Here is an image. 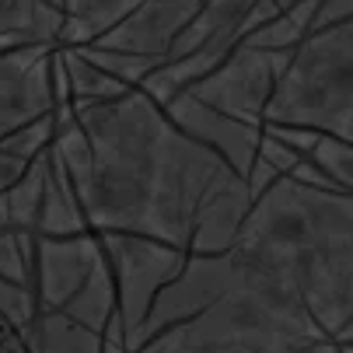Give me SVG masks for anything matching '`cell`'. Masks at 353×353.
<instances>
[{
    "label": "cell",
    "instance_id": "cell-26",
    "mask_svg": "<svg viewBox=\"0 0 353 353\" xmlns=\"http://www.w3.org/2000/svg\"><path fill=\"white\" fill-rule=\"evenodd\" d=\"M32 165H25V161H18L14 154H8L4 147H0V196L4 192H11L21 179H25V172H28Z\"/></svg>",
    "mask_w": 353,
    "mask_h": 353
},
{
    "label": "cell",
    "instance_id": "cell-17",
    "mask_svg": "<svg viewBox=\"0 0 353 353\" xmlns=\"http://www.w3.org/2000/svg\"><path fill=\"white\" fill-rule=\"evenodd\" d=\"M49 154V150H46ZM46 154L32 161L25 179L8 192L11 207V228L18 234H39V217H42V196H46Z\"/></svg>",
    "mask_w": 353,
    "mask_h": 353
},
{
    "label": "cell",
    "instance_id": "cell-27",
    "mask_svg": "<svg viewBox=\"0 0 353 353\" xmlns=\"http://www.w3.org/2000/svg\"><path fill=\"white\" fill-rule=\"evenodd\" d=\"M297 353H343L332 339H322V343H308V346H301Z\"/></svg>",
    "mask_w": 353,
    "mask_h": 353
},
{
    "label": "cell",
    "instance_id": "cell-18",
    "mask_svg": "<svg viewBox=\"0 0 353 353\" xmlns=\"http://www.w3.org/2000/svg\"><path fill=\"white\" fill-rule=\"evenodd\" d=\"M84 60H91L98 70H105L109 77H116L126 88H140L150 74L161 67V60H150V57H133V53H116V49H102V46H84L77 49Z\"/></svg>",
    "mask_w": 353,
    "mask_h": 353
},
{
    "label": "cell",
    "instance_id": "cell-33",
    "mask_svg": "<svg viewBox=\"0 0 353 353\" xmlns=\"http://www.w3.org/2000/svg\"><path fill=\"white\" fill-rule=\"evenodd\" d=\"M199 4H203V0H199Z\"/></svg>",
    "mask_w": 353,
    "mask_h": 353
},
{
    "label": "cell",
    "instance_id": "cell-12",
    "mask_svg": "<svg viewBox=\"0 0 353 353\" xmlns=\"http://www.w3.org/2000/svg\"><path fill=\"white\" fill-rule=\"evenodd\" d=\"M133 0H63L67 25L60 32V49H84L105 39L133 14Z\"/></svg>",
    "mask_w": 353,
    "mask_h": 353
},
{
    "label": "cell",
    "instance_id": "cell-21",
    "mask_svg": "<svg viewBox=\"0 0 353 353\" xmlns=\"http://www.w3.org/2000/svg\"><path fill=\"white\" fill-rule=\"evenodd\" d=\"M308 161H315V165L339 185V192H350V196H353V143L322 133V140H319V147L312 150Z\"/></svg>",
    "mask_w": 353,
    "mask_h": 353
},
{
    "label": "cell",
    "instance_id": "cell-15",
    "mask_svg": "<svg viewBox=\"0 0 353 353\" xmlns=\"http://www.w3.org/2000/svg\"><path fill=\"white\" fill-rule=\"evenodd\" d=\"M119 312V290H116V280H112V270H109V259L94 270V276L84 283V290L70 301V305L63 308L67 319L88 325L91 332H102L109 329V322L116 319Z\"/></svg>",
    "mask_w": 353,
    "mask_h": 353
},
{
    "label": "cell",
    "instance_id": "cell-22",
    "mask_svg": "<svg viewBox=\"0 0 353 353\" xmlns=\"http://www.w3.org/2000/svg\"><path fill=\"white\" fill-rule=\"evenodd\" d=\"M35 8L39 0H0V39H21L25 46H32L28 32L35 21Z\"/></svg>",
    "mask_w": 353,
    "mask_h": 353
},
{
    "label": "cell",
    "instance_id": "cell-2",
    "mask_svg": "<svg viewBox=\"0 0 353 353\" xmlns=\"http://www.w3.org/2000/svg\"><path fill=\"white\" fill-rule=\"evenodd\" d=\"M238 287L305 343L353 322V196L280 179L256 199L231 248Z\"/></svg>",
    "mask_w": 353,
    "mask_h": 353
},
{
    "label": "cell",
    "instance_id": "cell-24",
    "mask_svg": "<svg viewBox=\"0 0 353 353\" xmlns=\"http://www.w3.org/2000/svg\"><path fill=\"white\" fill-rule=\"evenodd\" d=\"M259 158H263L266 165H273L283 179H287L301 161H305V158L297 154V150H290L287 143H280V140H276V137H270V133H263V140H259Z\"/></svg>",
    "mask_w": 353,
    "mask_h": 353
},
{
    "label": "cell",
    "instance_id": "cell-29",
    "mask_svg": "<svg viewBox=\"0 0 353 353\" xmlns=\"http://www.w3.org/2000/svg\"><path fill=\"white\" fill-rule=\"evenodd\" d=\"M336 343H339V346H346V343H353V322H350V325L343 329V336H339Z\"/></svg>",
    "mask_w": 353,
    "mask_h": 353
},
{
    "label": "cell",
    "instance_id": "cell-14",
    "mask_svg": "<svg viewBox=\"0 0 353 353\" xmlns=\"http://www.w3.org/2000/svg\"><path fill=\"white\" fill-rule=\"evenodd\" d=\"M28 353H102L105 336L67 319L63 312H39V319L18 332Z\"/></svg>",
    "mask_w": 353,
    "mask_h": 353
},
{
    "label": "cell",
    "instance_id": "cell-4",
    "mask_svg": "<svg viewBox=\"0 0 353 353\" xmlns=\"http://www.w3.org/2000/svg\"><path fill=\"white\" fill-rule=\"evenodd\" d=\"M290 63H294V53H259V49L238 46L207 81L192 84L185 94L217 109L228 119H238L245 126H263L266 109L283 74L290 70Z\"/></svg>",
    "mask_w": 353,
    "mask_h": 353
},
{
    "label": "cell",
    "instance_id": "cell-13",
    "mask_svg": "<svg viewBox=\"0 0 353 353\" xmlns=\"http://www.w3.org/2000/svg\"><path fill=\"white\" fill-rule=\"evenodd\" d=\"M252 4L256 0H203V8H199V14L189 21V28L175 39L168 60H182L189 53H196V49H203L207 42L221 39V35H241V25H245V14L252 11Z\"/></svg>",
    "mask_w": 353,
    "mask_h": 353
},
{
    "label": "cell",
    "instance_id": "cell-28",
    "mask_svg": "<svg viewBox=\"0 0 353 353\" xmlns=\"http://www.w3.org/2000/svg\"><path fill=\"white\" fill-rule=\"evenodd\" d=\"M4 231H14V228H11V207H8V192L0 196V234H4Z\"/></svg>",
    "mask_w": 353,
    "mask_h": 353
},
{
    "label": "cell",
    "instance_id": "cell-16",
    "mask_svg": "<svg viewBox=\"0 0 353 353\" xmlns=\"http://www.w3.org/2000/svg\"><path fill=\"white\" fill-rule=\"evenodd\" d=\"M63 53V63H67V77H70V105H102V102H116L123 98L126 84H119L116 77H109L105 70H98L91 60H84L77 49H60Z\"/></svg>",
    "mask_w": 353,
    "mask_h": 353
},
{
    "label": "cell",
    "instance_id": "cell-5",
    "mask_svg": "<svg viewBox=\"0 0 353 353\" xmlns=\"http://www.w3.org/2000/svg\"><path fill=\"white\" fill-rule=\"evenodd\" d=\"M234 283H238V273H234L231 252L228 256H189L185 270L154 297L150 315H147L143 329L137 332L130 353H137L147 339H154L165 329H175L182 322L199 319L207 308H214L221 297H228L234 290Z\"/></svg>",
    "mask_w": 353,
    "mask_h": 353
},
{
    "label": "cell",
    "instance_id": "cell-1",
    "mask_svg": "<svg viewBox=\"0 0 353 353\" xmlns=\"http://www.w3.org/2000/svg\"><path fill=\"white\" fill-rule=\"evenodd\" d=\"M91 143V172L77 196L94 234H143L185 248L196 210L224 161L185 137L140 88L116 102L74 105Z\"/></svg>",
    "mask_w": 353,
    "mask_h": 353
},
{
    "label": "cell",
    "instance_id": "cell-32",
    "mask_svg": "<svg viewBox=\"0 0 353 353\" xmlns=\"http://www.w3.org/2000/svg\"><path fill=\"white\" fill-rule=\"evenodd\" d=\"M133 4H143V0H133Z\"/></svg>",
    "mask_w": 353,
    "mask_h": 353
},
{
    "label": "cell",
    "instance_id": "cell-10",
    "mask_svg": "<svg viewBox=\"0 0 353 353\" xmlns=\"http://www.w3.org/2000/svg\"><path fill=\"white\" fill-rule=\"evenodd\" d=\"M199 8H203L199 0H143L119 28H112L94 46L116 49V53H133V57H150V60L165 63L175 39L189 28Z\"/></svg>",
    "mask_w": 353,
    "mask_h": 353
},
{
    "label": "cell",
    "instance_id": "cell-11",
    "mask_svg": "<svg viewBox=\"0 0 353 353\" xmlns=\"http://www.w3.org/2000/svg\"><path fill=\"white\" fill-rule=\"evenodd\" d=\"M88 217L81 207V196L60 161V154L49 147L46 154V196H42V217H39V238H77L88 234Z\"/></svg>",
    "mask_w": 353,
    "mask_h": 353
},
{
    "label": "cell",
    "instance_id": "cell-8",
    "mask_svg": "<svg viewBox=\"0 0 353 353\" xmlns=\"http://www.w3.org/2000/svg\"><path fill=\"white\" fill-rule=\"evenodd\" d=\"M165 116L196 143H203L207 150L234 168L241 179H248L252 165L259 158V140H263V126H245L238 119L221 116L217 109L196 102L192 94H179L172 105H165Z\"/></svg>",
    "mask_w": 353,
    "mask_h": 353
},
{
    "label": "cell",
    "instance_id": "cell-9",
    "mask_svg": "<svg viewBox=\"0 0 353 353\" xmlns=\"http://www.w3.org/2000/svg\"><path fill=\"white\" fill-rule=\"evenodd\" d=\"M252 207H256V199L248 192V182L234 168L224 165L196 210L189 252L192 256H228L245 231Z\"/></svg>",
    "mask_w": 353,
    "mask_h": 353
},
{
    "label": "cell",
    "instance_id": "cell-3",
    "mask_svg": "<svg viewBox=\"0 0 353 353\" xmlns=\"http://www.w3.org/2000/svg\"><path fill=\"white\" fill-rule=\"evenodd\" d=\"M105 248V259L119 290V319L126 332V350H133L137 332L143 329L154 297L185 270L192 252L165 245L143 234H98Z\"/></svg>",
    "mask_w": 353,
    "mask_h": 353
},
{
    "label": "cell",
    "instance_id": "cell-31",
    "mask_svg": "<svg viewBox=\"0 0 353 353\" xmlns=\"http://www.w3.org/2000/svg\"><path fill=\"white\" fill-rule=\"evenodd\" d=\"M336 346H339V343H336ZM339 350H343V353H353V343H346V346H339Z\"/></svg>",
    "mask_w": 353,
    "mask_h": 353
},
{
    "label": "cell",
    "instance_id": "cell-7",
    "mask_svg": "<svg viewBox=\"0 0 353 353\" xmlns=\"http://www.w3.org/2000/svg\"><path fill=\"white\" fill-rule=\"evenodd\" d=\"M102 263H105V248L94 231L77 238H39L35 245L39 312H63Z\"/></svg>",
    "mask_w": 353,
    "mask_h": 353
},
{
    "label": "cell",
    "instance_id": "cell-20",
    "mask_svg": "<svg viewBox=\"0 0 353 353\" xmlns=\"http://www.w3.org/2000/svg\"><path fill=\"white\" fill-rule=\"evenodd\" d=\"M53 140H57V119L46 116V119H35V123L21 126L18 133L4 137V140H0V147H4L8 154H14L18 161L32 165V161H39L46 154L49 147H53Z\"/></svg>",
    "mask_w": 353,
    "mask_h": 353
},
{
    "label": "cell",
    "instance_id": "cell-6",
    "mask_svg": "<svg viewBox=\"0 0 353 353\" xmlns=\"http://www.w3.org/2000/svg\"><path fill=\"white\" fill-rule=\"evenodd\" d=\"M53 46H25L0 53V140L57 112Z\"/></svg>",
    "mask_w": 353,
    "mask_h": 353
},
{
    "label": "cell",
    "instance_id": "cell-25",
    "mask_svg": "<svg viewBox=\"0 0 353 353\" xmlns=\"http://www.w3.org/2000/svg\"><path fill=\"white\" fill-rule=\"evenodd\" d=\"M283 11H280V4L276 0H256L252 4V11L245 14V25H241V35H252L256 28H263V25H270V21H276Z\"/></svg>",
    "mask_w": 353,
    "mask_h": 353
},
{
    "label": "cell",
    "instance_id": "cell-23",
    "mask_svg": "<svg viewBox=\"0 0 353 353\" xmlns=\"http://www.w3.org/2000/svg\"><path fill=\"white\" fill-rule=\"evenodd\" d=\"M263 133L276 137L280 143H287L290 150H297L301 158H312V150H315V147H319V140H322V133L305 130V126H273V123H266V126H263Z\"/></svg>",
    "mask_w": 353,
    "mask_h": 353
},
{
    "label": "cell",
    "instance_id": "cell-19",
    "mask_svg": "<svg viewBox=\"0 0 353 353\" xmlns=\"http://www.w3.org/2000/svg\"><path fill=\"white\" fill-rule=\"evenodd\" d=\"M35 245L39 234H18V231L0 234V276L35 290Z\"/></svg>",
    "mask_w": 353,
    "mask_h": 353
},
{
    "label": "cell",
    "instance_id": "cell-30",
    "mask_svg": "<svg viewBox=\"0 0 353 353\" xmlns=\"http://www.w3.org/2000/svg\"><path fill=\"white\" fill-rule=\"evenodd\" d=\"M276 4H280V11H290V8H297V4H301V0H276Z\"/></svg>",
    "mask_w": 353,
    "mask_h": 353
}]
</instances>
